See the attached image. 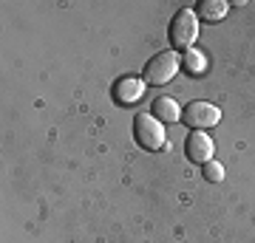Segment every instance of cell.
<instances>
[{
    "label": "cell",
    "mask_w": 255,
    "mask_h": 243,
    "mask_svg": "<svg viewBox=\"0 0 255 243\" xmlns=\"http://www.w3.org/2000/svg\"><path fill=\"white\" fill-rule=\"evenodd\" d=\"M133 136H136V144L147 153H156L167 147V136H164V125L153 113H136L133 116Z\"/></svg>",
    "instance_id": "cell-1"
},
{
    "label": "cell",
    "mask_w": 255,
    "mask_h": 243,
    "mask_svg": "<svg viewBox=\"0 0 255 243\" xmlns=\"http://www.w3.org/2000/svg\"><path fill=\"white\" fill-rule=\"evenodd\" d=\"M179 65H182V57L176 51H159L145 63L142 80H145V85H164V82H170L176 77Z\"/></svg>",
    "instance_id": "cell-2"
},
{
    "label": "cell",
    "mask_w": 255,
    "mask_h": 243,
    "mask_svg": "<svg viewBox=\"0 0 255 243\" xmlns=\"http://www.w3.org/2000/svg\"><path fill=\"white\" fill-rule=\"evenodd\" d=\"M167 37H170V45L173 48H193L196 43V37H199V17H196V11L190 9H179L170 20V28H167Z\"/></svg>",
    "instance_id": "cell-3"
},
{
    "label": "cell",
    "mask_w": 255,
    "mask_h": 243,
    "mask_svg": "<svg viewBox=\"0 0 255 243\" xmlns=\"http://www.w3.org/2000/svg\"><path fill=\"white\" fill-rule=\"evenodd\" d=\"M221 110L213 102H190L187 108H182V122L193 130H210L213 125H219Z\"/></svg>",
    "instance_id": "cell-4"
},
{
    "label": "cell",
    "mask_w": 255,
    "mask_h": 243,
    "mask_svg": "<svg viewBox=\"0 0 255 243\" xmlns=\"http://www.w3.org/2000/svg\"><path fill=\"white\" fill-rule=\"evenodd\" d=\"M184 153L187 159L196 164H207L213 162V153H216V147H213V139H210L204 130H193L187 136V142H184Z\"/></svg>",
    "instance_id": "cell-5"
},
{
    "label": "cell",
    "mask_w": 255,
    "mask_h": 243,
    "mask_svg": "<svg viewBox=\"0 0 255 243\" xmlns=\"http://www.w3.org/2000/svg\"><path fill=\"white\" fill-rule=\"evenodd\" d=\"M145 80H133V77H125V80H119L111 90V96L119 102V105H133V102L142 99V93H145Z\"/></svg>",
    "instance_id": "cell-6"
},
{
    "label": "cell",
    "mask_w": 255,
    "mask_h": 243,
    "mask_svg": "<svg viewBox=\"0 0 255 243\" xmlns=\"http://www.w3.org/2000/svg\"><path fill=\"white\" fill-rule=\"evenodd\" d=\"M153 116L162 122V125H176V122H182V108H179V102L170 99V96H159L153 102Z\"/></svg>",
    "instance_id": "cell-7"
},
{
    "label": "cell",
    "mask_w": 255,
    "mask_h": 243,
    "mask_svg": "<svg viewBox=\"0 0 255 243\" xmlns=\"http://www.w3.org/2000/svg\"><path fill=\"white\" fill-rule=\"evenodd\" d=\"M227 9L230 6L224 0H201L199 6H196V17L207 20V23H219V20H224Z\"/></svg>",
    "instance_id": "cell-8"
},
{
    "label": "cell",
    "mask_w": 255,
    "mask_h": 243,
    "mask_svg": "<svg viewBox=\"0 0 255 243\" xmlns=\"http://www.w3.org/2000/svg\"><path fill=\"white\" fill-rule=\"evenodd\" d=\"M182 68L187 74H193V77H201V74L207 71V57L201 54V51H196V48H187L182 54Z\"/></svg>",
    "instance_id": "cell-9"
},
{
    "label": "cell",
    "mask_w": 255,
    "mask_h": 243,
    "mask_svg": "<svg viewBox=\"0 0 255 243\" xmlns=\"http://www.w3.org/2000/svg\"><path fill=\"white\" fill-rule=\"evenodd\" d=\"M201 167H204V178L207 181H213V184H219L221 178H224V167H221L219 162H216V159H213V162H207V164H201Z\"/></svg>",
    "instance_id": "cell-10"
}]
</instances>
